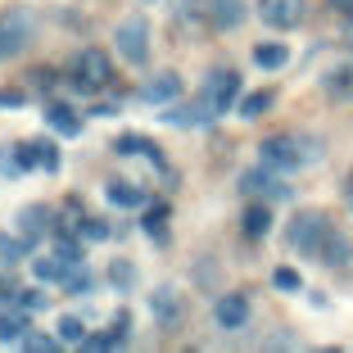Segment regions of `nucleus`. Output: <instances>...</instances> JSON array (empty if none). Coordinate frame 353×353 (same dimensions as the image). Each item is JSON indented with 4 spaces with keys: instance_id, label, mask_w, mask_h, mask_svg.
Wrapping results in <instances>:
<instances>
[{
    "instance_id": "4be33fe9",
    "label": "nucleus",
    "mask_w": 353,
    "mask_h": 353,
    "mask_svg": "<svg viewBox=\"0 0 353 353\" xmlns=\"http://www.w3.org/2000/svg\"><path fill=\"white\" fill-rule=\"evenodd\" d=\"M272 100H276V91H250V95H240V100H236V109H240V118H250V123H254V118H263L272 109Z\"/></svg>"
},
{
    "instance_id": "cd10ccee",
    "label": "nucleus",
    "mask_w": 353,
    "mask_h": 353,
    "mask_svg": "<svg viewBox=\"0 0 353 353\" xmlns=\"http://www.w3.org/2000/svg\"><path fill=\"white\" fill-rule=\"evenodd\" d=\"M109 281H114L118 290H132V285H136V268H132L127 259H118L114 268H109Z\"/></svg>"
},
{
    "instance_id": "aec40b11",
    "label": "nucleus",
    "mask_w": 353,
    "mask_h": 353,
    "mask_svg": "<svg viewBox=\"0 0 353 353\" xmlns=\"http://www.w3.org/2000/svg\"><path fill=\"white\" fill-rule=\"evenodd\" d=\"M240 231H245L250 240H263L272 231V208L268 204H250V208H245V218H240Z\"/></svg>"
},
{
    "instance_id": "b1692460",
    "label": "nucleus",
    "mask_w": 353,
    "mask_h": 353,
    "mask_svg": "<svg viewBox=\"0 0 353 353\" xmlns=\"http://www.w3.org/2000/svg\"><path fill=\"white\" fill-rule=\"evenodd\" d=\"M32 245L37 240H28V236H10V231H0V259L5 263H23L32 254Z\"/></svg>"
},
{
    "instance_id": "c85d7f7f",
    "label": "nucleus",
    "mask_w": 353,
    "mask_h": 353,
    "mask_svg": "<svg viewBox=\"0 0 353 353\" xmlns=\"http://www.w3.org/2000/svg\"><path fill=\"white\" fill-rule=\"evenodd\" d=\"M59 344L63 340H50V335H41V331H28V335H23V349H28V353H54Z\"/></svg>"
},
{
    "instance_id": "72a5a7b5",
    "label": "nucleus",
    "mask_w": 353,
    "mask_h": 353,
    "mask_svg": "<svg viewBox=\"0 0 353 353\" xmlns=\"http://www.w3.org/2000/svg\"><path fill=\"white\" fill-rule=\"evenodd\" d=\"M82 240H109V227L100 218H82Z\"/></svg>"
},
{
    "instance_id": "9d476101",
    "label": "nucleus",
    "mask_w": 353,
    "mask_h": 353,
    "mask_svg": "<svg viewBox=\"0 0 353 353\" xmlns=\"http://www.w3.org/2000/svg\"><path fill=\"white\" fill-rule=\"evenodd\" d=\"M213 322H218L222 331H240V326L250 322V299H245V294H222V299L213 303Z\"/></svg>"
},
{
    "instance_id": "e433bc0d",
    "label": "nucleus",
    "mask_w": 353,
    "mask_h": 353,
    "mask_svg": "<svg viewBox=\"0 0 353 353\" xmlns=\"http://www.w3.org/2000/svg\"><path fill=\"white\" fill-rule=\"evenodd\" d=\"M344 195H349V204H353V181H349V190H344Z\"/></svg>"
},
{
    "instance_id": "2eb2a0df",
    "label": "nucleus",
    "mask_w": 353,
    "mask_h": 353,
    "mask_svg": "<svg viewBox=\"0 0 353 353\" xmlns=\"http://www.w3.org/2000/svg\"><path fill=\"white\" fill-rule=\"evenodd\" d=\"M127 326H132V317H127V312H118L104 335H86V349H100V353L104 349H123V344H127Z\"/></svg>"
},
{
    "instance_id": "a211bd4d",
    "label": "nucleus",
    "mask_w": 353,
    "mask_h": 353,
    "mask_svg": "<svg viewBox=\"0 0 353 353\" xmlns=\"http://www.w3.org/2000/svg\"><path fill=\"white\" fill-rule=\"evenodd\" d=\"M28 317H32V312L14 303V308L0 317V344H23V335H28Z\"/></svg>"
},
{
    "instance_id": "6e6552de",
    "label": "nucleus",
    "mask_w": 353,
    "mask_h": 353,
    "mask_svg": "<svg viewBox=\"0 0 353 353\" xmlns=\"http://www.w3.org/2000/svg\"><path fill=\"white\" fill-rule=\"evenodd\" d=\"M240 190H245V195H268V199H290V186H285V181H281V172L276 168H250V172L240 176Z\"/></svg>"
},
{
    "instance_id": "6ab92c4d",
    "label": "nucleus",
    "mask_w": 353,
    "mask_h": 353,
    "mask_svg": "<svg viewBox=\"0 0 353 353\" xmlns=\"http://www.w3.org/2000/svg\"><path fill=\"white\" fill-rule=\"evenodd\" d=\"M104 199L114 208H141L145 204V190L132 186V181H109V186H104Z\"/></svg>"
},
{
    "instance_id": "5701e85b",
    "label": "nucleus",
    "mask_w": 353,
    "mask_h": 353,
    "mask_svg": "<svg viewBox=\"0 0 353 353\" xmlns=\"http://www.w3.org/2000/svg\"><path fill=\"white\" fill-rule=\"evenodd\" d=\"M349 254H353V245L340 236V231H331V236H326V245H322V263H326V268H344V263H349Z\"/></svg>"
},
{
    "instance_id": "f704fd0d",
    "label": "nucleus",
    "mask_w": 353,
    "mask_h": 353,
    "mask_svg": "<svg viewBox=\"0 0 353 353\" xmlns=\"http://www.w3.org/2000/svg\"><path fill=\"white\" fill-rule=\"evenodd\" d=\"M23 100H28L23 91H0V109H19Z\"/></svg>"
},
{
    "instance_id": "7c9ffc66",
    "label": "nucleus",
    "mask_w": 353,
    "mask_h": 353,
    "mask_svg": "<svg viewBox=\"0 0 353 353\" xmlns=\"http://www.w3.org/2000/svg\"><path fill=\"white\" fill-rule=\"evenodd\" d=\"M272 281H276V290H303V276H299V272H294V268H276V272H272Z\"/></svg>"
},
{
    "instance_id": "f3484780",
    "label": "nucleus",
    "mask_w": 353,
    "mask_h": 353,
    "mask_svg": "<svg viewBox=\"0 0 353 353\" xmlns=\"http://www.w3.org/2000/svg\"><path fill=\"white\" fill-rule=\"evenodd\" d=\"M46 123H50L59 136H82V118H77L68 104H59V100L46 104Z\"/></svg>"
},
{
    "instance_id": "c9c22d12",
    "label": "nucleus",
    "mask_w": 353,
    "mask_h": 353,
    "mask_svg": "<svg viewBox=\"0 0 353 353\" xmlns=\"http://www.w3.org/2000/svg\"><path fill=\"white\" fill-rule=\"evenodd\" d=\"M331 10H340V14H349V10H353V0H331Z\"/></svg>"
},
{
    "instance_id": "2f4dec72",
    "label": "nucleus",
    "mask_w": 353,
    "mask_h": 353,
    "mask_svg": "<svg viewBox=\"0 0 353 353\" xmlns=\"http://www.w3.org/2000/svg\"><path fill=\"white\" fill-rule=\"evenodd\" d=\"M10 303H19V308H28V312H41L46 308V294H37V290H14Z\"/></svg>"
},
{
    "instance_id": "412c9836",
    "label": "nucleus",
    "mask_w": 353,
    "mask_h": 353,
    "mask_svg": "<svg viewBox=\"0 0 353 353\" xmlns=\"http://www.w3.org/2000/svg\"><path fill=\"white\" fill-rule=\"evenodd\" d=\"M19 227H23V236H28V240H41L46 227H50V208H46V204H28L19 213Z\"/></svg>"
},
{
    "instance_id": "4c0bfd02",
    "label": "nucleus",
    "mask_w": 353,
    "mask_h": 353,
    "mask_svg": "<svg viewBox=\"0 0 353 353\" xmlns=\"http://www.w3.org/2000/svg\"><path fill=\"white\" fill-rule=\"evenodd\" d=\"M150 5H154V0H150Z\"/></svg>"
},
{
    "instance_id": "dca6fc26",
    "label": "nucleus",
    "mask_w": 353,
    "mask_h": 353,
    "mask_svg": "<svg viewBox=\"0 0 353 353\" xmlns=\"http://www.w3.org/2000/svg\"><path fill=\"white\" fill-rule=\"evenodd\" d=\"M23 163L28 168H46V172H59V150L50 141H32V145H19Z\"/></svg>"
},
{
    "instance_id": "39448f33",
    "label": "nucleus",
    "mask_w": 353,
    "mask_h": 353,
    "mask_svg": "<svg viewBox=\"0 0 353 353\" xmlns=\"http://www.w3.org/2000/svg\"><path fill=\"white\" fill-rule=\"evenodd\" d=\"M114 41H118V54H123L127 63H141L150 59V19L145 14H132V19H123L118 23V32H114Z\"/></svg>"
},
{
    "instance_id": "473e14b6",
    "label": "nucleus",
    "mask_w": 353,
    "mask_h": 353,
    "mask_svg": "<svg viewBox=\"0 0 353 353\" xmlns=\"http://www.w3.org/2000/svg\"><path fill=\"white\" fill-rule=\"evenodd\" d=\"M0 172H5V176L28 172V163H23V154H19V150H0Z\"/></svg>"
},
{
    "instance_id": "c756f323",
    "label": "nucleus",
    "mask_w": 353,
    "mask_h": 353,
    "mask_svg": "<svg viewBox=\"0 0 353 353\" xmlns=\"http://www.w3.org/2000/svg\"><path fill=\"white\" fill-rule=\"evenodd\" d=\"M326 91L331 95H349L353 91V68H335V73L326 77Z\"/></svg>"
},
{
    "instance_id": "1a4fd4ad",
    "label": "nucleus",
    "mask_w": 353,
    "mask_h": 353,
    "mask_svg": "<svg viewBox=\"0 0 353 353\" xmlns=\"http://www.w3.org/2000/svg\"><path fill=\"white\" fill-rule=\"evenodd\" d=\"M150 312H154V322H159V326H168V331H172V326H181L186 299H181L172 285H159V290L150 294Z\"/></svg>"
},
{
    "instance_id": "0eeeda50",
    "label": "nucleus",
    "mask_w": 353,
    "mask_h": 353,
    "mask_svg": "<svg viewBox=\"0 0 353 353\" xmlns=\"http://www.w3.org/2000/svg\"><path fill=\"white\" fill-rule=\"evenodd\" d=\"M259 19L276 32H294L308 19V0H259Z\"/></svg>"
},
{
    "instance_id": "a878e982",
    "label": "nucleus",
    "mask_w": 353,
    "mask_h": 353,
    "mask_svg": "<svg viewBox=\"0 0 353 353\" xmlns=\"http://www.w3.org/2000/svg\"><path fill=\"white\" fill-rule=\"evenodd\" d=\"M163 222H168V208H163V204H154V208L145 213V222H141V227H145V236H150V240L168 245V227H163Z\"/></svg>"
},
{
    "instance_id": "20e7f679",
    "label": "nucleus",
    "mask_w": 353,
    "mask_h": 353,
    "mask_svg": "<svg viewBox=\"0 0 353 353\" xmlns=\"http://www.w3.org/2000/svg\"><path fill=\"white\" fill-rule=\"evenodd\" d=\"M331 218L326 213H294V222H290V245L299 254H308V259H322V245H326V236H331Z\"/></svg>"
},
{
    "instance_id": "f03ea898",
    "label": "nucleus",
    "mask_w": 353,
    "mask_h": 353,
    "mask_svg": "<svg viewBox=\"0 0 353 353\" xmlns=\"http://www.w3.org/2000/svg\"><path fill=\"white\" fill-rule=\"evenodd\" d=\"M32 37H37V19H32V10L10 5V10L0 14V63L19 59V54L32 46Z\"/></svg>"
},
{
    "instance_id": "9b49d317",
    "label": "nucleus",
    "mask_w": 353,
    "mask_h": 353,
    "mask_svg": "<svg viewBox=\"0 0 353 353\" xmlns=\"http://www.w3.org/2000/svg\"><path fill=\"white\" fill-rule=\"evenodd\" d=\"M213 118H218V114H213V109H208V104L195 95L190 104H168L163 123H172V127H208Z\"/></svg>"
},
{
    "instance_id": "4468645a",
    "label": "nucleus",
    "mask_w": 353,
    "mask_h": 353,
    "mask_svg": "<svg viewBox=\"0 0 353 353\" xmlns=\"http://www.w3.org/2000/svg\"><path fill=\"white\" fill-rule=\"evenodd\" d=\"M181 95V77L176 73H154L145 86H141V100L145 104H172Z\"/></svg>"
},
{
    "instance_id": "7ed1b4c3",
    "label": "nucleus",
    "mask_w": 353,
    "mask_h": 353,
    "mask_svg": "<svg viewBox=\"0 0 353 353\" xmlns=\"http://www.w3.org/2000/svg\"><path fill=\"white\" fill-rule=\"evenodd\" d=\"M109 82H114V59L100 46L77 50V59H73V86L77 91H104Z\"/></svg>"
},
{
    "instance_id": "ddd939ff",
    "label": "nucleus",
    "mask_w": 353,
    "mask_h": 353,
    "mask_svg": "<svg viewBox=\"0 0 353 353\" xmlns=\"http://www.w3.org/2000/svg\"><path fill=\"white\" fill-rule=\"evenodd\" d=\"M109 150H114L118 159L145 154L150 163H159V168H163V159H159V145H154V141H150V136H141V132H123V136H118V141H114V145H109Z\"/></svg>"
},
{
    "instance_id": "f8f14e48",
    "label": "nucleus",
    "mask_w": 353,
    "mask_h": 353,
    "mask_svg": "<svg viewBox=\"0 0 353 353\" xmlns=\"http://www.w3.org/2000/svg\"><path fill=\"white\" fill-rule=\"evenodd\" d=\"M204 14L218 32H236L240 23H245V0H208Z\"/></svg>"
},
{
    "instance_id": "423d86ee",
    "label": "nucleus",
    "mask_w": 353,
    "mask_h": 353,
    "mask_svg": "<svg viewBox=\"0 0 353 353\" xmlns=\"http://www.w3.org/2000/svg\"><path fill=\"white\" fill-rule=\"evenodd\" d=\"M199 100L222 118L231 104L240 100V73H236V68H213V73L204 77V86H199Z\"/></svg>"
},
{
    "instance_id": "393cba45",
    "label": "nucleus",
    "mask_w": 353,
    "mask_h": 353,
    "mask_svg": "<svg viewBox=\"0 0 353 353\" xmlns=\"http://www.w3.org/2000/svg\"><path fill=\"white\" fill-rule=\"evenodd\" d=\"M254 63H259V68H285V63H290V50H285V46H254Z\"/></svg>"
},
{
    "instance_id": "f257e3e1",
    "label": "nucleus",
    "mask_w": 353,
    "mask_h": 353,
    "mask_svg": "<svg viewBox=\"0 0 353 353\" xmlns=\"http://www.w3.org/2000/svg\"><path fill=\"white\" fill-rule=\"evenodd\" d=\"M259 159L276 172H294V168H308L312 159H322V145H312L303 136H268L259 145Z\"/></svg>"
},
{
    "instance_id": "bb28decb",
    "label": "nucleus",
    "mask_w": 353,
    "mask_h": 353,
    "mask_svg": "<svg viewBox=\"0 0 353 353\" xmlns=\"http://www.w3.org/2000/svg\"><path fill=\"white\" fill-rule=\"evenodd\" d=\"M59 340L63 344H86V322H82V317H73V312L59 317Z\"/></svg>"
}]
</instances>
